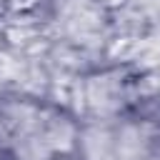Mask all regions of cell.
I'll return each instance as SVG.
<instances>
[{"label":"cell","mask_w":160,"mask_h":160,"mask_svg":"<svg viewBox=\"0 0 160 160\" xmlns=\"http://www.w3.org/2000/svg\"><path fill=\"white\" fill-rule=\"evenodd\" d=\"M82 152L88 160H112L115 142L105 130H88L82 135Z\"/></svg>","instance_id":"1"},{"label":"cell","mask_w":160,"mask_h":160,"mask_svg":"<svg viewBox=\"0 0 160 160\" xmlns=\"http://www.w3.org/2000/svg\"><path fill=\"white\" fill-rule=\"evenodd\" d=\"M105 2H122V0H105Z\"/></svg>","instance_id":"2"}]
</instances>
